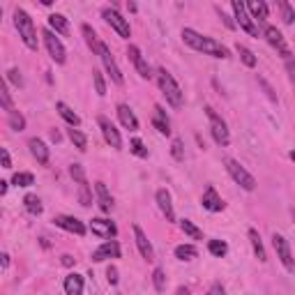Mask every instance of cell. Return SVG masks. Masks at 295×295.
<instances>
[{"mask_svg":"<svg viewBox=\"0 0 295 295\" xmlns=\"http://www.w3.org/2000/svg\"><path fill=\"white\" fill-rule=\"evenodd\" d=\"M104 18H106V23H109L111 28H115V30H118V35L125 37V39H129V35H132V28H129V23H127V18H122V14H118L115 9L106 7V9H104Z\"/></svg>","mask_w":295,"mask_h":295,"instance_id":"obj_10","label":"cell"},{"mask_svg":"<svg viewBox=\"0 0 295 295\" xmlns=\"http://www.w3.org/2000/svg\"><path fill=\"white\" fill-rule=\"evenodd\" d=\"M127 55H129V60L134 62V67L139 69L141 76H143V78H150V76H152V74H150V65H148V60H145L143 55H141L139 46L129 44V48H127Z\"/></svg>","mask_w":295,"mask_h":295,"instance_id":"obj_16","label":"cell"},{"mask_svg":"<svg viewBox=\"0 0 295 295\" xmlns=\"http://www.w3.org/2000/svg\"><path fill=\"white\" fill-rule=\"evenodd\" d=\"M175 295H192V293H189V289H185V286H180V289L175 291Z\"/></svg>","mask_w":295,"mask_h":295,"instance_id":"obj_55","label":"cell"},{"mask_svg":"<svg viewBox=\"0 0 295 295\" xmlns=\"http://www.w3.org/2000/svg\"><path fill=\"white\" fill-rule=\"evenodd\" d=\"M90 229L99 238H115V233H118V229H115V224L111 219H92Z\"/></svg>","mask_w":295,"mask_h":295,"instance_id":"obj_18","label":"cell"},{"mask_svg":"<svg viewBox=\"0 0 295 295\" xmlns=\"http://www.w3.org/2000/svg\"><path fill=\"white\" fill-rule=\"evenodd\" d=\"M23 203H25V210L30 212V215H42V201L37 199L35 194H28V196H25L23 199Z\"/></svg>","mask_w":295,"mask_h":295,"instance_id":"obj_31","label":"cell"},{"mask_svg":"<svg viewBox=\"0 0 295 295\" xmlns=\"http://www.w3.org/2000/svg\"><path fill=\"white\" fill-rule=\"evenodd\" d=\"M9 127H12L14 132H23L25 129V118L18 111H9Z\"/></svg>","mask_w":295,"mask_h":295,"instance_id":"obj_35","label":"cell"},{"mask_svg":"<svg viewBox=\"0 0 295 295\" xmlns=\"http://www.w3.org/2000/svg\"><path fill=\"white\" fill-rule=\"evenodd\" d=\"M118 256H120V245L115 240L104 242L102 247H97L95 252H92V261H95V263H102V261H106V259H118Z\"/></svg>","mask_w":295,"mask_h":295,"instance_id":"obj_13","label":"cell"},{"mask_svg":"<svg viewBox=\"0 0 295 295\" xmlns=\"http://www.w3.org/2000/svg\"><path fill=\"white\" fill-rule=\"evenodd\" d=\"M265 37H268V42L277 48V51L284 55V58H286V60H291V53H289V46H286V42H284V35L277 30V28H275V25H265Z\"/></svg>","mask_w":295,"mask_h":295,"instance_id":"obj_14","label":"cell"},{"mask_svg":"<svg viewBox=\"0 0 295 295\" xmlns=\"http://www.w3.org/2000/svg\"><path fill=\"white\" fill-rule=\"evenodd\" d=\"M157 83H159V88H162L166 102H169L173 109H180L185 99H182V90H180V85L175 83V78L171 76L166 69H159V72H157Z\"/></svg>","mask_w":295,"mask_h":295,"instance_id":"obj_3","label":"cell"},{"mask_svg":"<svg viewBox=\"0 0 295 295\" xmlns=\"http://www.w3.org/2000/svg\"><path fill=\"white\" fill-rule=\"evenodd\" d=\"M171 155H173L178 162L185 159V148H182V141L180 139H173V143H171Z\"/></svg>","mask_w":295,"mask_h":295,"instance_id":"obj_44","label":"cell"},{"mask_svg":"<svg viewBox=\"0 0 295 295\" xmlns=\"http://www.w3.org/2000/svg\"><path fill=\"white\" fill-rule=\"evenodd\" d=\"M69 175H72L78 185H88V180H85V171H83L81 164H72V166H69Z\"/></svg>","mask_w":295,"mask_h":295,"instance_id":"obj_40","label":"cell"},{"mask_svg":"<svg viewBox=\"0 0 295 295\" xmlns=\"http://www.w3.org/2000/svg\"><path fill=\"white\" fill-rule=\"evenodd\" d=\"M224 164H226V171L231 173V178H233V180L238 182L245 192H254V189H256V180H254V175L249 173V171L245 169L240 162H235V159H224Z\"/></svg>","mask_w":295,"mask_h":295,"instance_id":"obj_4","label":"cell"},{"mask_svg":"<svg viewBox=\"0 0 295 295\" xmlns=\"http://www.w3.org/2000/svg\"><path fill=\"white\" fill-rule=\"evenodd\" d=\"M233 12H235V18H238V23H240L242 30H247L249 35L259 37V28L254 25V18L249 16L247 5H245V2H240V0H233Z\"/></svg>","mask_w":295,"mask_h":295,"instance_id":"obj_9","label":"cell"},{"mask_svg":"<svg viewBox=\"0 0 295 295\" xmlns=\"http://www.w3.org/2000/svg\"><path fill=\"white\" fill-rule=\"evenodd\" d=\"M259 83H261V85H263V88H265V92H268V97H270V99H277V95H275V92H272V88H270V85H268V83H265L263 78H259Z\"/></svg>","mask_w":295,"mask_h":295,"instance_id":"obj_51","label":"cell"},{"mask_svg":"<svg viewBox=\"0 0 295 295\" xmlns=\"http://www.w3.org/2000/svg\"><path fill=\"white\" fill-rule=\"evenodd\" d=\"M235 48H238V53H240V58H242V62H245V65H247V67H256V55H254L247 46L238 44Z\"/></svg>","mask_w":295,"mask_h":295,"instance_id":"obj_37","label":"cell"},{"mask_svg":"<svg viewBox=\"0 0 295 295\" xmlns=\"http://www.w3.org/2000/svg\"><path fill=\"white\" fill-rule=\"evenodd\" d=\"M7 78H9V81H12L16 88H21V85H23V76H21V72H18L16 67H12V69L7 72Z\"/></svg>","mask_w":295,"mask_h":295,"instance_id":"obj_46","label":"cell"},{"mask_svg":"<svg viewBox=\"0 0 295 295\" xmlns=\"http://www.w3.org/2000/svg\"><path fill=\"white\" fill-rule=\"evenodd\" d=\"M134 240H136V247H139L141 256H143L145 261H155V249H152L150 240H148V235L143 233L141 226H134Z\"/></svg>","mask_w":295,"mask_h":295,"instance_id":"obj_15","label":"cell"},{"mask_svg":"<svg viewBox=\"0 0 295 295\" xmlns=\"http://www.w3.org/2000/svg\"><path fill=\"white\" fill-rule=\"evenodd\" d=\"M291 159H293V164H295V150H293V152H291Z\"/></svg>","mask_w":295,"mask_h":295,"instance_id":"obj_56","label":"cell"},{"mask_svg":"<svg viewBox=\"0 0 295 295\" xmlns=\"http://www.w3.org/2000/svg\"><path fill=\"white\" fill-rule=\"evenodd\" d=\"M99 58H102V62H104V67H106V72L111 74V78H113V83H118V85H122V72H120V67H118V62H115V58L111 55V48L106 46V44H99Z\"/></svg>","mask_w":295,"mask_h":295,"instance_id":"obj_7","label":"cell"},{"mask_svg":"<svg viewBox=\"0 0 295 295\" xmlns=\"http://www.w3.org/2000/svg\"><path fill=\"white\" fill-rule=\"evenodd\" d=\"M118 118H120L122 127H125V129H129V132H136V129H139V120H136L134 111L129 109L127 104H120V106H118Z\"/></svg>","mask_w":295,"mask_h":295,"instance_id":"obj_20","label":"cell"},{"mask_svg":"<svg viewBox=\"0 0 295 295\" xmlns=\"http://www.w3.org/2000/svg\"><path fill=\"white\" fill-rule=\"evenodd\" d=\"M182 39H185V44H189V46H192L194 51H199V53H203V55L222 58V60L231 58V51H229L226 46H224L222 42L212 39V37L201 35V32L192 30V28H185V30H182Z\"/></svg>","mask_w":295,"mask_h":295,"instance_id":"obj_1","label":"cell"},{"mask_svg":"<svg viewBox=\"0 0 295 295\" xmlns=\"http://www.w3.org/2000/svg\"><path fill=\"white\" fill-rule=\"evenodd\" d=\"M53 222H55V226H60L62 231H69V233H74V235H85V224L81 222V219H76V217L58 215Z\"/></svg>","mask_w":295,"mask_h":295,"instance_id":"obj_12","label":"cell"},{"mask_svg":"<svg viewBox=\"0 0 295 295\" xmlns=\"http://www.w3.org/2000/svg\"><path fill=\"white\" fill-rule=\"evenodd\" d=\"M0 157H2V169H12V159H9V152L5 148L0 150Z\"/></svg>","mask_w":295,"mask_h":295,"instance_id":"obj_47","label":"cell"},{"mask_svg":"<svg viewBox=\"0 0 295 295\" xmlns=\"http://www.w3.org/2000/svg\"><path fill=\"white\" fill-rule=\"evenodd\" d=\"M152 284H155L157 293H162V291L166 289V275H164L162 268H155V272H152Z\"/></svg>","mask_w":295,"mask_h":295,"instance_id":"obj_36","label":"cell"},{"mask_svg":"<svg viewBox=\"0 0 295 295\" xmlns=\"http://www.w3.org/2000/svg\"><path fill=\"white\" fill-rule=\"evenodd\" d=\"M12 182L16 187H30L32 182H35V178H32V173H16L12 178Z\"/></svg>","mask_w":295,"mask_h":295,"instance_id":"obj_41","label":"cell"},{"mask_svg":"<svg viewBox=\"0 0 295 295\" xmlns=\"http://www.w3.org/2000/svg\"><path fill=\"white\" fill-rule=\"evenodd\" d=\"M95 189H97V196H99V208H102L104 212H111V208H113V199H111L106 185H104V182H97Z\"/></svg>","mask_w":295,"mask_h":295,"instance_id":"obj_27","label":"cell"},{"mask_svg":"<svg viewBox=\"0 0 295 295\" xmlns=\"http://www.w3.org/2000/svg\"><path fill=\"white\" fill-rule=\"evenodd\" d=\"M69 141H72L74 145H76L78 150H85V148H88V139H85V134L81 132V129H69Z\"/></svg>","mask_w":295,"mask_h":295,"instance_id":"obj_32","label":"cell"},{"mask_svg":"<svg viewBox=\"0 0 295 295\" xmlns=\"http://www.w3.org/2000/svg\"><path fill=\"white\" fill-rule=\"evenodd\" d=\"M62 265H65V268H72V265H74V259L69 256V254H65V256H62Z\"/></svg>","mask_w":295,"mask_h":295,"instance_id":"obj_52","label":"cell"},{"mask_svg":"<svg viewBox=\"0 0 295 295\" xmlns=\"http://www.w3.org/2000/svg\"><path fill=\"white\" fill-rule=\"evenodd\" d=\"M14 25H16L18 30V37L23 39V44L30 51H37V30H35V23H32L30 14L25 12V9H21V7H16L14 9Z\"/></svg>","mask_w":295,"mask_h":295,"instance_id":"obj_2","label":"cell"},{"mask_svg":"<svg viewBox=\"0 0 295 295\" xmlns=\"http://www.w3.org/2000/svg\"><path fill=\"white\" fill-rule=\"evenodd\" d=\"M99 127H102V134L104 139H106V143L111 145V148H115V150H120L122 148V139H120V132L115 129V125L109 120V118H99Z\"/></svg>","mask_w":295,"mask_h":295,"instance_id":"obj_11","label":"cell"},{"mask_svg":"<svg viewBox=\"0 0 295 295\" xmlns=\"http://www.w3.org/2000/svg\"><path fill=\"white\" fill-rule=\"evenodd\" d=\"M106 277H109V284H118V270H115L113 265H109V270H106Z\"/></svg>","mask_w":295,"mask_h":295,"instance_id":"obj_48","label":"cell"},{"mask_svg":"<svg viewBox=\"0 0 295 295\" xmlns=\"http://www.w3.org/2000/svg\"><path fill=\"white\" fill-rule=\"evenodd\" d=\"M42 37H44V44H46V48H48V55H51L58 65H62V62L67 60V51H65V46H62V42L51 30H44Z\"/></svg>","mask_w":295,"mask_h":295,"instance_id":"obj_8","label":"cell"},{"mask_svg":"<svg viewBox=\"0 0 295 295\" xmlns=\"http://www.w3.org/2000/svg\"><path fill=\"white\" fill-rule=\"evenodd\" d=\"M92 81H95V90L99 97L106 95V83H104V76L99 72H92Z\"/></svg>","mask_w":295,"mask_h":295,"instance_id":"obj_43","label":"cell"},{"mask_svg":"<svg viewBox=\"0 0 295 295\" xmlns=\"http://www.w3.org/2000/svg\"><path fill=\"white\" fill-rule=\"evenodd\" d=\"M208 249H210V254H212V256H217V259H222V256L229 254V245H226L224 240H210Z\"/></svg>","mask_w":295,"mask_h":295,"instance_id":"obj_34","label":"cell"},{"mask_svg":"<svg viewBox=\"0 0 295 295\" xmlns=\"http://www.w3.org/2000/svg\"><path fill=\"white\" fill-rule=\"evenodd\" d=\"M196 247H192V245H180V247H175V256L180 261H192L196 259Z\"/></svg>","mask_w":295,"mask_h":295,"instance_id":"obj_33","label":"cell"},{"mask_svg":"<svg viewBox=\"0 0 295 295\" xmlns=\"http://www.w3.org/2000/svg\"><path fill=\"white\" fill-rule=\"evenodd\" d=\"M129 150H132L136 157H141V159L148 157V150H145V145H143V141H141V139H134L132 143H129Z\"/></svg>","mask_w":295,"mask_h":295,"instance_id":"obj_42","label":"cell"},{"mask_svg":"<svg viewBox=\"0 0 295 295\" xmlns=\"http://www.w3.org/2000/svg\"><path fill=\"white\" fill-rule=\"evenodd\" d=\"M208 295H224V286H222V284H212V286H210V291H208Z\"/></svg>","mask_w":295,"mask_h":295,"instance_id":"obj_50","label":"cell"},{"mask_svg":"<svg viewBox=\"0 0 295 295\" xmlns=\"http://www.w3.org/2000/svg\"><path fill=\"white\" fill-rule=\"evenodd\" d=\"M272 245H275L277 259L282 261L284 268H286L289 272H295V261H293V256H291V245H289V240H286L284 235L275 233V235H272Z\"/></svg>","mask_w":295,"mask_h":295,"instance_id":"obj_6","label":"cell"},{"mask_svg":"<svg viewBox=\"0 0 295 295\" xmlns=\"http://www.w3.org/2000/svg\"><path fill=\"white\" fill-rule=\"evenodd\" d=\"M0 102H2V109L12 111V102H9V92H7V83H5V81L0 83Z\"/></svg>","mask_w":295,"mask_h":295,"instance_id":"obj_45","label":"cell"},{"mask_svg":"<svg viewBox=\"0 0 295 295\" xmlns=\"http://www.w3.org/2000/svg\"><path fill=\"white\" fill-rule=\"evenodd\" d=\"M51 139H53L55 143H60V132H58V129H53V132H51Z\"/></svg>","mask_w":295,"mask_h":295,"instance_id":"obj_54","label":"cell"},{"mask_svg":"<svg viewBox=\"0 0 295 295\" xmlns=\"http://www.w3.org/2000/svg\"><path fill=\"white\" fill-rule=\"evenodd\" d=\"M152 125L157 127V132L164 134V136H169L171 134V125H169V118H166V111L157 104L155 106V118H152Z\"/></svg>","mask_w":295,"mask_h":295,"instance_id":"obj_22","label":"cell"},{"mask_svg":"<svg viewBox=\"0 0 295 295\" xmlns=\"http://www.w3.org/2000/svg\"><path fill=\"white\" fill-rule=\"evenodd\" d=\"M286 69H289L291 83H293V88H295V62H293V60H286Z\"/></svg>","mask_w":295,"mask_h":295,"instance_id":"obj_49","label":"cell"},{"mask_svg":"<svg viewBox=\"0 0 295 295\" xmlns=\"http://www.w3.org/2000/svg\"><path fill=\"white\" fill-rule=\"evenodd\" d=\"M247 12L259 23H265V18H268V5H265L263 0H252V2H247Z\"/></svg>","mask_w":295,"mask_h":295,"instance_id":"obj_23","label":"cell"},{"mask_svg":"<svg viewBox=\"0 0 295 295\" xmlns=\"http://www.w3.org/2000/svg\"><path fill=\"white\" fill-rule=\"evenodd\" d=\"M65 293L67 295H81L83 293V277L81 275H69V277H65Z\"/></svg>","mask_w":295,"mask_h":295,"instance_id":"obj_24","label":"cell"},{"mask_svg":"<svg viewBox=\"0 0 295 295\" xmlns=\"http://www.w3.org/2000/svg\"><path fill=\"white\" fill-rule=\"evenodd\" d=\"M28 148H30L32 157H35L37 162L42 164V166H46V164H48V148L44 145V141H39V139H30V141H28Z\"/></svg>","mask_w":295,"mask_h":295,"instance_id":"obj_21","label":"cell"},{"mask_svg":"<svg viewBox=\"0 0 295 295\" xmlns=\"http://www.w3.org/2000/svg\"><path fill=\"white\" fill-rule=\"evenodd\" d=\"M180 229L185 231L192 240H203V231L199 229V226H194V222H189V219H182L180 222Z\"/></svg>","mask_w":295,"mask_h":295,"instance_id":"obj_30","label":"cell"},{"mask_svg":"<svg viewBox=\"0 0 295 295\" xmlns=\"http://www.w3.org/2000/svg\"><path fill=\"white\" fill-rule=\"evenodd\" d=\"M55 111L62 115V120H65L67 125H72V127H78V125H81V118H78V115L74 113V111L69 109L65 102H55Z\"/></svg>","mask_w":295,"mask_h":295,"instance_id":"obj_25","label":"cell"},{"mask_svg":"<svg viewBox=\"0 0 295 295\" xmlns=\"http://www.w3.org/2000/svg\"><path fill=\"white\" fill-rule=\"evenodd\" d=\"M249 240H252V247H254V254H256V259L261 261V263H265L268 261V254H265V247L263 242H261V235L256 229H249Z\"/></svg>","mask_w":295,"mask_h":295,"instance_id":"obj_26","label":"cell"},{"mask_svg":"<svg viewBox=\"0 0 295 295\" xmlns=\"http://www.w3.org/2000/svg\"><path fill=\"white\" fill-rule=\"evenodd\" d=\"M201 203H203L205 210H210V212H222L224 210V201L219 199V194H217L215 187H208V189H205Z\"/></svg>","mask_w":295,"mask_h":295,"instance_id":"obj_17","label":"cell"},{"mask_svg":"<svg viewBox=\"0 0 295 295\" xmlns=\"http://www.w3.org/2000/svg\"><path fill=\"white\" fill-rule=\"evenodd\" d=\"M81 32H83V37H85V44H88V46H90L95 53H99V44H102V42L97 39L95 30H92L88 23H83V25H81Z\"/></svg>","mask_w":295,"mask_h":295,"instance_id":"obj_29","label":"cell"},{"mask_svg":"<svg viewBox=\"0 0 295 295\" xmlns=\"http://www.w3.org/2000/svg\"><path fill=\"white\" fill-rule=\"evenodd\" d=\"M78 201L83 208H90L92 205V194H90V187L88 185H78Z\"/></svg>","mask_w":295,"mask_h":295,"instance_id":"obj_39","label":"cell"},{"mask_svg":"<svg viewBox=\"0 0 295 295\" xmlns=\"http://www.w3.org/2000/svg\"><path fill=\"white\" fill-rule=\"evenodd\" d=\"M0 263H2V268H7V265H9V256H7V254H0Z\"/></svg>","mask_w":295,"mask_h":295,"instance_id":"obj_53","label":"cell"},{"mask_svg":"<svg viewBox=\"0 0 295 295\" xmlns=\"http://www.w3.org/2000/svg\"><path fill=\"white\" fill-rule=\"evenodd\" d=\"M157 205H159V210L164 212L166 222H175V212H173V203H171L169 189H159V192H157Z\"/></svg>","mask_w":295,"mask_h":295,"instance_id":"obj_19","label":"cell"},{"mask_svg":"<svg viewBox=\"0 0 295 295\" xmlns=\"http://www.w3.org/2000/svg\"><path fill=\"white\" fill-rule=\"evenodd\" d=\"M205 113H208V120H210V132H212V139L217 141L222 148H226V145L231 143V134H229V127H226V122L219 118L217 113H215V109H205Z\"/></svg>","mask_w":295,"mask_h":295,"instance_id":"obj_5","label":"cell"},{"mask_svg":"<svg viewBox=\"0 0 295 295\" xmlns=\"http://www.w3.org/2000/svg\"><path fill=\"white\" fill-rule=\"evenodd\" d=\"M48 25H51L55 32H60V35H67V32H69L67 18L62 16V14H51V16H48Z\"/></svg>","mask_w":295,"mask_h":295,"instance_id":"obj_28","label":"cell"},{"mask_svg":"<svg viewBox=\"0 0 295 295\" xmlns=\"http://www.w3.org/2000/svg\"><path fill=\"white\" fill-rule=\"evenodd\" d=\"M279 9H282V18H284V23H293L295 21V12H293V7L286 2V0H279Z\"/></svg>","mask_w":295,"mask_h":295,"instance_id":"obj_38","label":"cell"}]
</instances>
